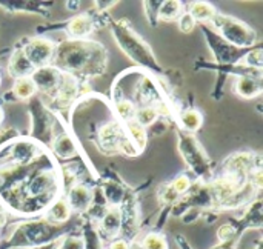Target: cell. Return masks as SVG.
Instances as JSON below:
<instances>
[{
    "mask_svg": "<svg viewBox=\"0 0 263 249\" xmlns=\"http://www.w3.org/2000/svg\"><path fill=\"white\" fill-rule=\"evenodd\" d=\"M54 52V46L46 39H34L28 43L26 49L23 51L25 57L31 63V66H42L45 65Z\"/></svg>",
    "mask_w": 263,
    "mask_h": 249,
    "instance_id": "6da1fadb",
    "label": "cell"
},
{
    "mask_svg": "<svg viewBox=\"0 0 263 249\" xmlns=\"http://www.w3.org/2000/svg\"><path fill=\"white\" fill-rule=\"evenodd\" d=\"M228 171L231 174H234L236 177L242 176L253 166V157H250V154H236L228 162Z\"/></svg>",
    "mask_w": 263,
    "mask_h": 249,
    "instance_id": "7a4b0ae2",
    "label": "cell"
},
{
    "mask_svg": "<svg viewBox=\"0 0 263 249\" xmlns=\"http://www.w3.org/2000/svg\"><path fill=\"white\" fill-rule=\"evenodd\" d=\"M31 80L34 82L35 88L37 86H40V88H51V86L55 85L57 74H55V71L52 68H39L32 74Z\"/></svg>",
    "mask_w": 263,
    "mask_h": 249,
    "instance_id": "3957f363",
    "label": "cell"
},
{
    "mask_svg": "<svg viewBox=\"0 0 263 249\" xmlns=\"http://www.w3.org/2000/svg\"><path fill=\"white\" fill-rule=\"evenodd\" d=\"M89 199H91L89 191L85 186L77 185L69 193V203L68 205H71L76 209H82V208H85L89 203Z\"/></svg>",
    "mask_w": 263,
    "mask_h": 249,
    "instance_id": "277c9868",
    "label": "cell"
},
{
    "mask_svg": "<svg viewBox=\"0 0 263 249\" xmlns=\"http://www.w3.org/2000/svg\"><path fill=\"white\" fill-rule=\"evenodd\" d=\"M237 92L239 95L247 97V99L256 97L260 92V83L250 77H240L237 80Z\"/></svg>",
    "mask_w": 263,
    "mask_h": 249,
    "instance_id": "5b68a950",
    "label": "cell"
},
{
    "mask_svg": "<svg viewBox=\"0 0 263 249\" xmlns=\"http://www.w3.org/2000/svg\"><path fill=\"white\" fill-rule=\"evenodd\" d=\"M12 92L15 94V97L18 99H28L35 92V85L31 80V77H20L15 80L14 86H12Z\"/></svg>",
    "mask_w": 263,
    "mask_h": 249,
    "instance_id": "8992f818",
    "label": "cell"
},
{
    "mask_svg": "<svg viewBox=\"0 0 263 249\" xmlns=\"http://www.w3.org/2000/svg\"><path fill=\"white\" fill-rule=\"evenodd\" d=\"M194 20H210L216 17V9L205 2H196L191 6V14H190Z\"/></svg>",
    "mask_w": 263,
    "mask_h": 249,
    "instance_id": "52a82bcc",
    "label": "cell"
},
{
    "mask_svg": "<svg viewBox=\"0 0 263 249\" xmlns=\"http://www.w3.org/2000/svg\"><path fill=\"white\" fill-rule=\"evenodd\" d=\"M180 120H182L183 128L188 131H197L202 126V116L196 109H186L182 114Z\"/></svg>",
    "mask_w": 263,
    "mask_h": 249,
    "instance_id": "ba28073f",
    "label": "cell"
},
{
    "mask_svg": "<svg viewBox=\"0 0 263 249\" xmlns=\"http://www.w3.org/2000/svg\"><path fill=\"white\" fill-rule=\"evenodd\" d=\"M55 151L62 157H71V156H74L76 154V146H74L71 137L66 136V134L59 136L57 140H55Z\"/></svg>",
    "mask_w": 263,
    "mask_h": 249,
    "instance_id": "9c48e42d",
    "label": "cell"
},
{
    "mask_svg": "<svg viewBox=\"0 0 263 249\" xmlns=\"http://www.w3.org/2000/svg\"><path fill=\"white\" fill-rule=\"evenodd\" d=\"M89 29H91V20L86 15L74 17L69 23V31L74 35H85L89 32Z\"/></svg>",
    "mask_w": 263,
    "mask_h": 249,
    "instance_id": "30bf717a",
    "label": "cell"
},
{
    "mask_svg": "<svg viewBox=\"0 0 263 249\" xmlns=\"http://www.w3.org/2000/svg\"><path fill=\"white\" fill-rule=\"evenodd\" d=\"M180 12V3L179 2H166L162 5L159 11L160 20H174Z\"/></svg>",
    "mask_w": 263,
    "mask_h": 249,
    "instance_id": "8fae6325",
    "label": "cell"
},
{
    "mask_svg": "<svg viewBox=\"0 0 263 249\" xmlns=\"http://www.w3.org/2000/svg\"><path fill=\"white\" fill-rule=\"evenodd\" d=\"M11 68H12V72L22 75V74H26L28 71H31V63L28 62V59L25 57L23 52H15L14 54V59H12V63H11Z\"/></svg>",
    "mask_w": 263,
    "mask_h": 249,
    "instance_id": "7c38bea8",
    "label": "cell"
},
{
    "mask_svg": "<svg viewBox=\"0 0 263 249\" xmlns=\"http://www.w3.org/2000/svg\"><path fill=\"white\" fill-rule=\"evenodd\" d=\"M49 217L55 222H65L69 217V205L63 200L54 203L49 211Z\"/></svg>",
    "mask_w": 263,
    "mask_h": 249,
    "instance_id": "4fadbf2b",
    "label": "cell"
},
{
    "mask_svg": "<svg viewBox=\"0 0 263 249\" xmlns=\"http://www.w3.org/2000/svg\"><path fill=\"white\" fill-rule=\"evenodd\" d=\"M157 109L154 108H143L140 109L137 114H136V122L140 125V126H149L156 122L157 119Z\"/></svg>",
    "mask_w": 263,
    "mask_h": 249,
    "instance_id": "5bb4252c",
    "label": "cell"
},
{
    "mask_svg": "<svg viewBox=\"0 0 263 249\" xmlns=\"http://www.w3.org/2000/svg\"><path fill=\"white\" fill-rule=\"evenodd\" d=\"M103 228L108 233H117L120 228V213L116 209H111L103 219Z\"/></svg>",
    "mask_w": 263,
    "mask_h": 249,
    "instance_id": "9a60e30c",
    "label": "cell"
},
{
    "mask_svg": "<svg viewBox=\"0 0 263 249\" xmlns=\"http://www.w3.org/2000/svg\"><path fill=\"white\" fill-rule=\"evenodd\" d=\"M143 248L145 249H168L166 240L163 236L151 233L143 239Z\"/></svg>",
    "mask_w": 263,
    "mask_h": 249,
    "instance_id": "2e32d148",
    "label": "cell"
},
{
    "mask_svg": "<svg viewBox=\"0 0 263 249\" xmlns=\"http://www.w3.org/2000/svg\"><path fill=\"white\" fill-rule=\"evenodd\" d=\"M128 128H129V134L133 136L134 142H136L140 148H143L145 143H146V132H145L143 126H140L137 122H129Z\"/></svg>",
    "mask_w": 263,
    "mask_h": 249,
    "instance_id": "e0dca14e",
    "label": "cell"
},
{
    "mask_svg": "<svg viewBox=\"0 0 263 249\" xmlns=\"http://www.w3.org/2000/svg\"><path fill=\"white\" fill-rule=\"evenodd\" d=\"M100 140L105 145H112L117 140V126L112 125V123L103 126L102 131H100Z\"/></svg>",
    "mask_w": 263,
    "mask_h": 249,
    "instance_id": "ac0fdd59",
    "label": "cell"
},
{
    "mask_svg": "<svg viewBox=\"0 0 263 249\" xmlns=\"http://www.w3.org/2000/svg\"><path fill=\"white\" fill-rule=\"evenodd\" d=\"M117 112H119V116H120L122 119L129 120V119H133V116H134V106H133V103L128 102V100H120V102L117 103Z\"/></svg>",
    "mask_w": 263,
    "mask_h": 249,
    "instance_id": "d6986e66",
    "label": "cell"
},
{
    "mask_svg": "<svg viewBox=\"0 0 263 249\" xmlns=\"http://www.w3.org/2000/svg\"><path fill=\"white\" fill-rule=\"evenodd\" d=\"M188 188H190V180H188V177H185V176L177 177V179L173 182V185H171V189H173L176 194L185 193Z\"/></svg>",
    "mask_w": 263,
    "mask_h": 249,
    "instance_id": "ffe728a7",
    "label": "cell"
},
{
    "mask_svg": "<svg viewBox=\"0 0 263 249\" xmlns=\"http://www.w3.org/2000/svg\"><path fill=\"white\" fill-rule=\"evenodd\" d=\"M194 25H196V20L190 15V12L183 14L180 17V20H179V28H180L182 32H190L194 28Z\"/></svg>",
    "mask_w": 263,
    "mask_h": 249,
    "instance_id": "44dd1931",
    "label": "cell"
},
{
    "mask_svg": "<svg viewBox=\"0 0 263 249\" xmlns=\"http://www.w3.org/2000/svg\"><path fill=\"white\" fill-rule=\"evenodd\" d=\"M74 95V83H71V80H68L65 85H63V89L60 91V97H62V100L65 102H68L71 97Z\"/></svg>",
    "mask_w": 263,
    "mask_h": 249,
    "instance_id": "7402d4cb",
    "label": "cell"
},
{
    "mask_svg": "<svg viewBox=\"0 0 263 249\" xmlns=\"http://www.w3.org/2000/svg\"><path fill=\"white\" fill-rule=\"evenodd\" d=\"M234 233H236V231H234V228H233L231 225H223V226L219 229V239L223 240V242H225V240H230V239L234 236Z\"/></svg>",
    "mask_w": 263,
    "mask_h": 249,
    "instance_id": "603a6c76",
    "label": "cell"
},
{
    "mask_svg": "<svg viewBox=\"0 0 263 249\" xmlns=\"http://www.w3.org/2000/svg\"><path fill=\"white\" fill-rule=\"evenodd\" d=\"M83 245L79 239H68L65 243H63V248L62 249H82Z\"/></svg>",
    "mask_w": 263,
    "mask_h": 249,
    "instance_id": "cb8c5ba5",
    "label": "cell"
},
{
    "mask_svg": "<svg viewBox=\"0 0 263 249\" xmlns=\"http://www.w3.org/2000/svg\"><path fill=\"white\" fill-rule=\"evenodd\" d=\"M253 179H254V180H253V182H254V185L260 188V186H262V185H263V182H262V169H260V168H257V169H256V173L253 174Z\"/></svg>",
    "mask_w": 263,
    "mask_h": 249,
    "instance_id": "d4e9b609",
    "label": "cell"
},
{
    "mask_svg": "<svg viewBox=\"0 0 263 249\" xmlns=\"http://www.w3.org/2000/svg\"><path fill=\"white\" fill-rule=\"evenodd\" d=\"M111 249H128V245H126L125 242L119 240V242H114V243L111 245Z\"/></svg>",
    "mask_w": 263,
    "mask_h": 249,
    "instance_id": "484cf974",
    "label": "cell"
},
{
    "mask_svg": "<svg viewBox=\"0 0 263 249\" xmlns=\"http://www.w3.org/2000/svg\"><path fill=\"white\" fill-rule=\"evenodd\" d=\"M3 223H5V217H3V214L0 213V226H2Z\"/></svg>",
    "mask_w": 263,
    "mask_h": 249,
    "instance_id": "4316f807",
    "label": "cell"
},
{
    "mask_svg": "<svg viewBox=\"0 0 263 249\" xmlns=\"http://www.w3.org/2000/svg\"><path fill=\"white\" fill-rule=\"evenodd\" d=\"M2 119H3V111H2V108H0V122H2Z\"/></svg>",
    "mask_w": 263,
    "mask_h": 249,
    "instance_id": "83f0119b",
    "label": "cell"
},
{
    "mask_svg": "<svg viewBox=\"0 0 263 249\" xmlns=\"http://www.w3.org/2000/svg\"><path fill=\"white\" fill-rule=\"evenodd\" d=\"M0 83H2V77H0Z\"/></svg>",
    "mask_w": 263,
    "mask_h": 249,
    "instance_id": "f1b7e54d",
    "label": "cell"
}]
</instances>
